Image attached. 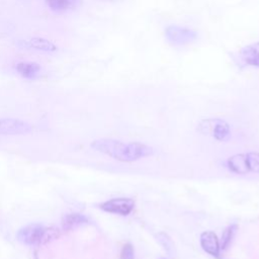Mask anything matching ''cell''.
<instances>
[{"instance_id":"1","label":"cell","mask_w":259,"mask_h":259,"mask_svg":"<svg viewBox=\"0 0 259 259\" xmlns=\"http://www.w3.org/2000/svg\"><path fill=\"white\" fill-rule=\"evenodd\" d=\"M91 148L116 161L131 163L153 155L152 147L138 143H123L114 139H98L91 143Z\"/></svg>"},{"instance_id":"2","label":"cell","mask_w":259,"mask_h":259,"mask_svg":"<svg viewBox=\"0 0 259 259\" xmlns=\"http://www.w3.org/2000/svg\"><path fill=\"white\" fill-rule=\"evenodd\" d=\"M61 235L59 229L55 227H48L39 223H30L21 227L16 232V240L29 247H39L47 245Z\"/></svg>"},{"instance_id":"3","label":"cell","mask_w":259,"mask_h":259,"mask_svg":"<svg viewBox=\"0 0 259 259\" xmlns=\"http://www.w3.org/2000/svg\"><path fill=\"white\" fill-rule=\"evenodd\" d=\"M227 168L236 174L244 175L250 172L259 173V153L249 152L245 154H236L228 158Z\"/></svg>"},{"instance_id":"4","label":"cell","mask_w":259,"mask_h":259,"mask_svg":"<svg viewBox=\"0 0 259 259\" xmlns=\"http://www.w3.org/2000/svg\"><path fill=\"white\" fill-rule=\"evenodd\" d=\"M197 130L203 134L210 136L220 142H225L231 137L230 124L222 118H206L202 119L197 126Z\"/></svg>"},{"instance_id":"5","label":"cell","mask_w":259,"mask_h":259,"mask_svg":"<svg viewBox=\"0 0 259 259\" xmlns=\"http://www.w3.org/2000/svg\"><path fill=\"white\" fill-rule=\"evenodd\" d=\"M165 37L173 46H185L197 38V32L185 26L172 24L165 28Z\"/></svg>"},{"instance_id":"6","label":"cell","mask_w":259,"mask_h":259,"mask_svg":"<svg viewBox=\"0 0 259 259\" xmlns=\"http://www.w3.org/2000/svg\"><path fill=\"white\" fill-rule=\"evenodd\" d=\"M136 202L131 197H114L98 204V207L108 213L126 217L131 214L135 208Z\"/></svg>"},{"instance_id":"7","label":"cell","mask_w":259,"mask_h":259,"mask_svg":"<svg viewBox=\"0 0 259 259\" xmlns=\"http://www.w3.org/2000/svg\"><path fill=\"white\" fill-rule=\"evenodd\" d=\"M32 131L30 123L18 118H0L1 136L27 135Z\"/></svg>"},{"instance_id":"8","label":"cell","mask_w":259,"mask_h":259,"mask_svg":"<svg viewBox=\"0 0 259 259\" xmlns=\"http://www.w3.org/2000/svg\"><path fill=\"white\" fill-rule=\"evenodd\" d=\"M199 243L204 252L210 256L221 259V245L218 236L212 231H204L200 234Z\"/></svg>"},{"instance_id":"9","label":"cell","mask_w":259,"mask_h":259,"mask_svg":"<svg viewBox=\"0 0 259 259\" xmlns=\"http://www.w3.org/2000/svg\"><path fill=\"white\" fill-rule=\"evenodd\" d=\"M87 224H89V219L85 214L77 211L65 213L62 217V221H61L62 230L66 232L74 231Z\"/></svg>"},{"instance_id":"10","label":"cell","mask_w":259,"mask_h":259,"mask_svg":"<svg viewBox=\"0 0 259 259\" xmlns=\"http://www.w3.org/2000/svg\"><path fill=\"white\" fill-rule=\"evenodd\" d=\"M19 46L25 49H33L45 53H55L58 51V47L53 41L44 37H31L29 40H20Z\"/></svg>"},{"instance_id":"11","label":"cell","mask_w":259,"mask_h":259,"mask_svg":"<svg viewBox=\"0 0 259 259\" xmlns=\"http://www.w3.org/2000/svg\"><path fill=\"white\" fill-rule=\"evenodd\" d=\"M16 73L24 79H36L41 72V67L35 62L22 61L14 66Z\"/></svg>"},{"instance_id":"12","label":"cell","mask_w":259,"mask_h":259,"mask_svg":"<svg viewBox=\"0 0 259 259\" xmlns=\"http://www.w3.org/2000/svg\"><path fill=\"white\" fill-rule=\"evenodd\" d=\"M240 57L246 65L259 68V41L250 44L241 49Z\"/></svg>"},{"instance_id":"13","label":"cell","mask_w":259,"mask_h":259,"mask_svg":"<svg viewBox=\"0 0 259 259\" xmlns=\"http://www.w3.org/2000/svg\"><path fill=\"white\" fill-rule=\"evenodd\" d=\"M47 7L56 13H63L77 8L81 0H45Z\"/></svg>"},{"instance_id":"14","label":"cell","mask_w":259,"mask_h":259,"mask_svg":"<svg viewBox=\"0 0 259 259\" xmlns=\"http://www.w3.org/2000/svg\"><path fill=\"white\" fill-rule=\"evenodd\" d=\"M238 230V225L237 224H232L230 226H228L224 231H223V234H222V240H221V250L225 251L229 248V246L231 245L232 243V240L236 234Z\"/></svg>"},{"instance_id":"15","label":"cell","mask_w":259,"mask_h":259,"mask_svg":"<svg viewBox=\"0 0 259 259\" xmlns=\"http://www.w3.org/2000/svg\"><path fill=\"white\" fill-rule=\"evenodd\" d=\"M157 240L159 241V243L161 244V246L164 248V250L168 253L171 254L173 251V243L171 241V239L168 237L167 234L161 232L157 235Z\"/></svg>"},{"instance_id":"16","label":"cell","mask_w":259,"mask_h":259,"mask_svg":"<svg viewBox=\"0 0 259 259\" xmlns=\"http://www.w3.org/2000/svg\"><path fill=\"white\" fill-rule=\"evenodd\" d=\"M119 259H135V249L131 243H125L119 254Z\"/></svg>"},{"instance_id":"17","label":"cell","mask_w":259,"mask_h":259,"mask_svg":"<svg viewBox=\"0 0 259 259\" xmlns=\"http://www.w3.org/2000/svg\"><path fill=\"white\" fill-rule=\"evenodd\" d=\"M103 1H115V0H103Z\"/></svg>"},{"instance_id":"18","label":"cell","mask_w":259,"mask_h":259,"mask_svg":"<svg viewBox=\"0 0 259 259\" xmlns=\"http://www.w3.org/2000/svg\"><path fill=\"white\" fill-rule=\"evenodd\" d=\"M160 259H166V258H160Z\"/></svg>"}]
</instances>
